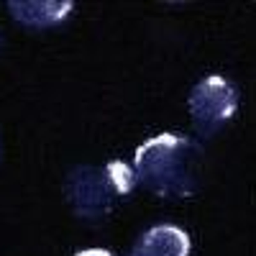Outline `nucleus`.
I'll return each mask as SVG.
<instances>
[{
  "mask_svg": "<svg viewBox=\"0 0 256 256\" xmlns=\"http://www.w3.org/2000/svg\"><path fill=\"white\" fill-rule=\"evenodd\" d=\"M187 105H190L192 126L198 128V134L212 136L236 116L238 95H236V88L226 77L210 74L192 88Z\"/></svg>",
  "mask_w": 256,
  "mask_h": 256,
  "instance_id": "obj_3",
  "label": "nucleus"
},
{
  "mask_svg": "<svg viewBox=\"0 0 256 256\" xmlns=\"http://www.w3.org/2000/svg\"><path fill=\"white\" fill-rule=\"evenodd\" d=\"M190 236L177 226H154L136 241L131 256H190Z\"/></svg>",
  "mask_w": 256,
  "mask_h": 256,
  "instance_id": "obj_5",
  "label": "nucleus"
},
{
  "mask_svg": "<svg viewBox=\"0 0 256 256\" xmlns=\"http://www.w3.org/2000/svg\"><path fill=\"white\" fill-rule=\"evenodd\" d=\"M74 256H113V254L105 251V248H84V251H80V254H74Z\"/></svg>",
  "mask_w": 256,
  "mask_h": 256,
  "instance_id": "obj_7",
  "label": "nucleus"
},
{
  "mask_svg": "<svg viewBox=\"0 0 256 256\" xmlns=\"http://www.w3.org/2000/svg\"><path fill=\"white\" fill-rule=\"evenodd\" d=\"M70 0H10L8 10L10 16L28 28H49L62 24L72 13Z\"/></svg>",
  "mask_w": 256,
  "mask_h": 256,
  "instance_id": "obj_4",
  "label": "nucleus"
},
{
  "mask_svg": "<svg viewBox=\"0 0 256 256\" xmlns=\"http://www.w3.org/2000/svg\"><path fill=\"white\" fill-rule=\"evenodd\" d=\"M134 172L159 198H192L202 184V146L190 136L159 134L136 148Z\"/></svg>",
  "mask_w": 256,
  "mask_h": 256,
  "instance_id": "obj_1",
  "label": "nucleus"
},
{
  "mask_svg": "<svg viewBox=\"0 0 256 256\" xmlns=\"http://www.w3.org/2000/svg\"><path fill=\"white\" fill-rule=\"evenodd\" d=\"M105 172H108L113 187L118 190L120 200H126L136 190V172H134V166H128L126 162H108L105 164Z\"/></svg>",
  "mask_w": 256,
  "mask_h": 256,
  "instance_id": "obj_6",
  "label": "nucleus"
},
{
  "mask_svg": "<svg viewBox=\"0 0 256 256\" xmlns=\"http://www.w3.org/2000/svg\"><path fill=\"white\" fill-rule=\"evenodd\" d=\"M64 195H67L72 212L82 220H102L120 202V195L113 187L105 166L98 169V166H88V164L74 166L67 174Z\"/></svg>",
  "mask_w": 256,
  "mask_h": 256,
  "instance_id": "obj_2",
  "label": "nucleus"
}]
</instances>
